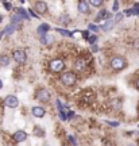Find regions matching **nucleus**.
I'll return each instance as SVG.
<instances>
[{"label": "nucleus", "mask_w": 139, "mask_h": 146, "mask_svg": "<svg viewBox=\"0 0 139 146\" xmlns=\"http://www.w3.org/2000/svg\"><path fill=\"white\" fill-rule=\"evenodd\" d=\"M89 1H85V0H81V1H78L77 4V10L78 12H81V14H89Z\"/></svg>", "instance_id": "obj_10"}, {"label": "nucleus", "mask_w": 139, "mask_h": 146, "mask_svg": "<svg viewBox=\"0 0 139 146\" xmlns=\"http://www.w3.org/2000/svg\"><path fill=\"white\" fill-rule=\"evenodd\" d=\"M3 5H4V7L7 8V10H12V7H11V4H10V3H7V1H4V3H3Z\"/></svg>", "instance_id": "obj_24"}, {"label": "nucleus", "mask_w": 139, "mask_h": 146, "mask_svg": "<svg viewBox=\"0 0 139 146\" xmlns=\"http://www.w3.org/2000/svg\"><path fill=\"white\" fill-rule=\"evenodd\" d=\"M0 22H1V16H0Z\"/></svg>", "instance_id": "obj_32"}, {"label": "nucleus", "mask_w": 139, "mask_h": 146, "mask_svg": "<svg viewBox=\"0 0 139 146\" xmlns=\"http://www.w3.org/2000/svg\"><path fill=\"white\" fill-rule=\"evenodd\" d=\"M4 106L8 107V108H16V107L19 106V100H18V98L14 96V95H8L4 99Z\"/></svg>", "instance_id": "obj_6"}, {"label": "nucleus", "mask_w": 139, "mask_h": 146, "mask_svg": "<svg viewBox=\"0 0 139 146\" xmlns=\"http://www.w3.org/2000/svg\"><path fill=\"white\" fill-rule=\"evenodd\" d=\"M57 31L60 33V34H62V35H66V36H70V35H72V33L66 31V30H62V29H57Z\"/></svg>", "instance_id": "obj_20"}, {"label": "nucleus", "mask_w": 139, "mask_h": 146, "mask_svg": "<svg viewBox=\"0 0 139 146\" xmlns=\"http://www.w3.org/2000/svg\"><path fill=\"white\" fill-rule=\"evenodd\" d=\"M28 11H30L31 16H35V18H38V14H36V12H34V11H32V10H28Z\"/></svg>", "instance_id": "obj_29"}, {"label": "nucleus", "mask_w": 139, "mask_h": 146, "mask_svg": "<svg viewBox=\"0 0 139 146\" xmlns=\"http://www.w3.org/2000/svg\"><path fill=\"white\" fill-rule=\"evenodd\" d=\"M49 30H50V26L46 25V23H42L41 26L36 29V33L41 36H45V35H47V31H49Z\"/></svg>", "instance_id": "obj_11"}, {"label": "nucleus", "mask_w": 139, "mask_h": 146, "mask_svg": "<svg viewBox=\"0 0 139 146\" xmlns=\"http://www.w3.org/2000/svg\"><path fill=\"white\" fill-rule=\"evenodd\" d=\"M96 39H97V36H96V35H91L89 38H88L89 43H95V42H96Z\"/></svg>", "instance_id": "obj_23"}, {"label": "nucleus", "mask_w": 139, "mask_h": 146, "mask_svg": "<svg viewBox=\"0 0 139 146\" xmlns=\"http://www.w3.org/2000/svg\"><path fill=\"white\" fill-rule=\"evenodd\" d=\"M10 64V57L7 54H1L0 56V66H7Z\"/></svg>", "instance_id": "obj_14"}, {"label": "nucleus", "mask_w": 139, "mask_h": 146, "mask_svg": "<svg viewBox=\"0 0 139 146\" xmlns=\"http://www.w3.org/2000/svg\"><path fill=\"white\" fill-rule=\"evenodd\" d=\"M49 69H50L53 73H64L65 62L62 61L61 58H54V60H52L50 64H49Z\"/></svg>", "instance_id": "obj_4"}, {"label": "nucleus", "mask_w": 139, "mask_h": 146, "mask_svg": "<svg viewBox=\"0 0 139 146\" xmlns=\"http://www.w3.org/2000/svg\"><path fill=\"white\" fill-rule=\"evenodd\" d=\"M122 18H123V14H118V15H116V22H119Z\"/></svg>", "instance_id": "obj_27"}, {"label": "nucleus", "mask_w": 139, "mask_h": 146, "mask_svg": "<svg viewBox=\"0 0 139 146\" xmlns=\"http://www.w3.org/2000/svg\"><path fill=\"white\" fill-rule=\"evenodd\" d=\"M69 141H70V143H72L73 146H77V142H76V138L73 135H69Z\"/></svg>", "instance_id": "obj_22"}, {"label": "nucleus", "mask_w": 139, "mask_h": 146, "mask_svg": "<svg viewBox=\"0 0 139 146\" xmlns=\"http://www.w3.org/2000/svg\"><path fill=\"white\" fill-rule=\"evenodd\" d=\"M77 80H78L77 73L73 72V70H66V72L61 73V76H60V81L65 87H73V85H76Z\"/></svg>", "instance_id": "obj_1"}, {"label": "nucleus", "mask_w": 139, "mask_h": 146, "mask_svg": "<svg viewBox=\"0 0 139 146\" xmlns=\"http://www.w3.org/2000/svg\"><path fill=\"white\" fill-rule=\"evenodd\" d=\"M4 31H5V34H7V35L12 34V33L15 31V25H12V23H11L10 26H7V27L4 29Z\"/></svg>", "instance_id": "obj_17"}, {"label": "nucleus", "mask_w": 139, "mask_h": 146, "mask_svg": "<svg viewBox=\"0 0 139 146\" xmlns=\"http://www.w3.org/2000/svg\"><path fill=\"white\" fill-rule=\"evenodd\" d=\"M108 125L113 126V127H116V126H119V123H118V122H108Z\"/></svg>", "instance_id": "obj_28"}, {"label": "nucleus", "mask_w": 139, "mask_h": 146, "mask_svg": "<svg viewBox=\"0 0 139 146\" xmlns=\"http://www.w3.org/2000/svg\"><path fill=\"white\" fill-rule=\"evenodd\" d=\"M89 4L93 5V7H101V5H103V1H101V0H89Z\"/></svg>", "instance_id": "obj_19"}, {"label": "nucleus", "mask_w": 139, "mask_h": 146, "mask_svg": "<svg viewBox=\"0 0 139 146\" xmlns=\"http://www.w3.org/2000/svg\"><path fill=\"white\" fill-rule=\"evenodd\" d=\"M89 30H93V31H97V27L95 25H89Z\"/></svg>", "instance_id": "obj_25"}, {"label": "nucleus", "mask_w": 139, "mask_h": 146, "mask_svg": "<svg viewBox=\"0 0 139 146\" xmlns=\"http://www.w3.org/2000/svg\"><path fill=\"white\" fill-rule=\"evenodd\" d=\"M112 27H113V21H112V19H109V21L105 22V25H104L101 29H103L104 31H109V30H111Z\"/></svg>", "instance_id": "obj_16"}, {"label": "nucleus", "mask_w": 139, "mask_h": 146, "mask_svg": "<svg viewBox=\"0 0 139 146\" xmlns=\"http://www.w3.org/2000/svg\"><path fill=\"white\" fill-rule=\"evenodd\" d=\"M135 85H136V88H138V91H139V77H138V80L135 81Z\"/></svg>", "instance_id": "obj_30"}, {"label": "nucleus", "mask_w": 139, "mask_h": 146, "mask_svg": "<svg viewBox=\"0 0 139 146\" xmlns=\"http://www.w3.org/2000/svg\"><path fill=\"white\" fill-rule=\"evenodd\" d=\"M12 139H14V142H16V143H21V142H24L27 139V133L23 130H18L14 133V135H12Z\"/></svg>", "instance_id": "obj_7"}, {"label": "nucleus", "mask_w": 139, "mask_h": 146, "mask_svg": "<svg viewBox=\"0 0 139 146\" xmlns=\"http://www.w3.org/2000/svg\"><path fill=\"white\" fill-rule=\"evenodd\" d=\"M3 88V81H1V80H0V89Z\"/></svg>", "instance_id": "obj_31"}, {"label": "nucleus", "mask_w": 139, "mask_h": 146, "mask_svg": "<svg viewBox=\"0 0 139 146\" xmlns=\"http://www.w3.org/2000/svg\"><path fill=\"white\" fill-rule=\"evenodd\" d=\"M109 66L113 69V70H123V69L127 68V60L122 56H115V57L111 58V61H109Z\"/></svg>", "instance_id": "obj_2"}, {"label": "nucleus", "mask_w": 139, "mask_h": 146, "mask_svg": "<svg viewBox=\"0 0 139 146\" xmlns=\"http://www.w3.org/2000/svg\"><path fill=\"white\" fill-rule=\"evenodd\" d=\"M34 7H35V12L39 14V15H43V14L47 12V4L45 1H36Z\"/></svg>", "instance_id": "obj_9"}, {"label": "nucleus", "mask_w": 139, "mask_h": 146, "mask_svg": "<svg viewBox=\"0 0 139 146\" xmlns=\"http://www.w3.org/2000/svg\"><path fill=\"white\" fill-rule=\"evenodd\" d=\"M118 7H119V1H115L113 3V11H118Z\"/></svg>", "instance_id": "obj_26"}, {"label": "nucleus", "mask_w": 139, "mask_h": 146, "mask_svg": "<svg viewBox=\"0 0 139 146\" xmlns=\"http://www.w3.org/2000/svg\"><path fill=\"white\" fill-rule=\"evenodd\" d=\"M104 16H109V14H107V11H105V10H101L97 14V16H96V21H101Z\"/></svg>", "instance_id": "obj_18"}, {"label": "nucleus", "mask_w": 139, "mask_h": 146, "mask_svg": "<svg viewBox=\"0 0 139 146\" xmlns=\"http://www.w3.org/2000/svg\"><path fill=\"white\" fill-rule=\"evenodd\" d=\"M34 134H36V135H43V131L41 130V127H35V129H34Z\"/></svg>", "instance_id": "obj_21"}, {"label": "nucleus", "mask_w": 139, "mask_h": 146, "mask_svg": "<svg viewBox=\"0 0 139 146\" xmlns=\"http://www.w3.org/2000/svg\"><path fill=\"white\" fill-rule=\"evenodd\" d=\"M53 42H54V36L52 35H45V36H41V43L42 45H52Z\"/></svg>", "instance_id": "obj_13"}, {"label": "nucleus", "mask_w": 139, "mask_h": 146, "mask_svg": "<svg viewBox=\"0 0 139 146\" xmlns=\"http://www.w3.org/2000/svg\"><path fill=\"white\" fill-rule=\"evenodd\" d=\"M31 114L34 115L35 118H43L46 115V110H45V107H42V106H34L31 108Z\"/></svg>", "instance_id": "obj_8"}, {"label": "nucleus", "mask_w": 139, "mask_h": 146, "mask_svg": "<svg viewBox=\"0 0 139 146\" xmlns=\"http://www.w3.org/2000/svg\"><path fill=\"white\" fill-rule=\"evenodd\" d=\"M35 99L41 103H49L52 99V94L46 88H38L35 91Z\"/></svg>", "instance_id": "obj_3"}, {"label": "nucleus", "mask_w": 139, "mask_h": 146, "mask_svg": "<svg viewBox=\"0 0 139 146\" xmlns=\"http://www.w3.org/2000/svg\"><path fill=\"white\" fill-rule=\"evenodd\" d=\"M74 68L78 72H83L84 69L87 68V64H85V61H84L83 58H78V60H76V62H74Z\"/></svg>", "instance_id": "obj_12"}, {"label": "nucleus", "mask_w": 139, "mask_h": 146, "mask_svg": "<svg viewBox=\"0 0 139 146\" xmlns=\"http://www.w3.org/2000/svg\"><path fill=\"white\" fill-rule=\"evenodd\" d=\"M16 14H18V15H21L23 19H27V21L30 19V16L27 15L26 10H23V8H16Z\"/></svg>", "instance_id": "obj_15"}, {"label": "nucleus", "mask_w": 139, "mask_h": 146, "mask_svg": "<svg viewBox=\"0 0 139 146\" xmlns=\"http://www.w3.org/2000/svg\"><path fill=\"white\" fill-rule=\"evenodd\" d=\"M12 57H14V61L18 64H21V65H23V64H26L27 61V54L24 50H21V49H18V50H14L12 52Z\"/></svg>", "instance_id": "obj_5"}]
</instances>
